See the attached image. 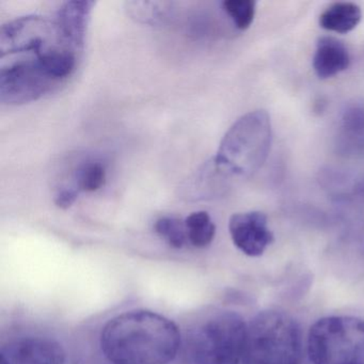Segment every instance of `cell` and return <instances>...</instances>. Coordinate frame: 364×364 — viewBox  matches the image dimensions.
<instances>
[{
  "instance_id": "3",
  "label": "cell",
  "mask_w": 364,
  "mask_h": 364,
  "mask_svg": "<svg viewBox=\"0 0 364 364\" xmlns=\"http://www.w3.org/2000/svg\"><path fill=\"white\" fill-rule=\"evenodd\" d=\"M272 139L269 114L265 110H253L230 127L213 161L232 178H249L265 164Z\"/></svg>"
},
{
  "instance_id": "4",
  "label": "cell",
  "mask_w": 364,
  "mask_h": 364,
  "mask_svg": "<svg viewBox=\"0 0 364 364\" xmlns=\"http://www.w3.org/2000/svg\"><path fill=\"white\" fill-rule=\"evenodd\" d=\"M308 353L313 364H364V319H319L309 332Z\"/></svg>"
},
{
  "instance_id": "11",
  "label": "cell",
  "mask_w": 364,
  "mask_h": 364,
  "mask_svg": "<svg viewBox=\"0 0 364 364\" xmlns=\"http://www.w3.org/2000/svg\"><path fill=\"white\" fill-rule=\"evenodd\" d=\"M361 18L359 6L349 1H338L323 10L319 16V25L331 33H347L359 25Z\"/></svg>"
},
{
  "instance_id": "1",
  "label": "cell",
  "mask_w": 364,
  "mask_h": 364,
  "mask_svg": "<svg viewBox=\"0 0 364 364\" xmlns=\"http://www.w3.org/2000/svg\"><path fill=\"white\" fill-rule=\"evenodd\" d=\"M181 333L167 317L148 310L110 319L101 333V348L112 364H168L178 355Z\"/></svg>"
},
{
  "instance_id": "14",
  "label": "cell",
  "mask_w": 364,
  "mask_h": 364,
  "mask_svg": "<svg viewBox=\"0 0 364 364\" xmlns=\"http://www.w3.org/2000/svg\"><path fill=\"white\" fill-rule=\"evenodd\" d=\"M154 230L173 248H183L188 240L185 221L176 217L165 216L157 219Z\"/></svg>"
},
{
  "instance_id": "17",
  "label": "cell",
  "mask_w": 364,
  "mask_h": 364,
  "mask_svg": "<svg viewBox=\"0 0 364 364\" xmlns=\"http://www.w3.org/2000/svg\"><path fill=\"white\" fill-rule=\"evenodd\" d=\"M0 364H8L7 362H6V360L5 359H3V358H1V363Z\"/></svg>"
},
{
  "instance_id": "15",
  "label": "cell",
  "mask_w": 364,
  "mask_h": 364,
  "mask_svg": "<svg viewBox=\"0 0 364 364\" xmlns=\"http://www.w3.org/2000/svg\"><path fill=\"white\" fill-rule=\"evenodd\" d=\"M223 8L236 28L246 31L255 20L257 4L253 0H225Z\"/></svg>"
},
{
  "instance_id": "12",
  "label": "cell",
  "mask_w": 364,
  "mask_h": 364,
  "mask_svg": "<svg viewBox=\"0 0 364 364\" xmlns=\"http://www.w3.org/2000/svg\"><path fill=\"white\" fill-rule=\"evenodd\" d=\"M184 221L188 242L193 247L205 248L214 240L216 225L208 212L199 210L191 213Z\"/></svg>"
},
{
  "instance_id": "8",
  "label": "cell",
  "mask_w": 364,
  "mask_h": 364,
  "mask_svg": "<svg viewBox=\"0 0 364 364\" xmlns=\"http://www.w3.org/2000/svg\"><path fill=\"white\" fill-rule=\"evenodd\" d=\"M336 148L338 154L346 157L364 155V104H348L341 114Z\"/></svg>"
},
{
  "instance_id": "16",
  "label": "cell",
  "mask_w": 364,
  "mask_h": 364,
  "mask_svg": "<svg viewBox=\"0 0 364 364\" xmlns=\"http://www.w3.org/2000/svg\"><path fill=\"white\" fill-rule=\"evenodd\" d=\"M78 193L80 191L77 189L74 188H63L56 193L55 196V204L58 206L59 208L63 210H68L71 208L76 200L78 198Z\"/></svg>"
},
{
  "instance_id": "9",
  "label": "cell",
  "mask_w": 364,
  "mask_h": 364,
  "mask_svg": "<svg viewBox=\"0 0 364 364\" xmlns=\"http://www.w3.org/2000/svg\"><path fill=\"white\" fill-rule=\"evenodd\" d=\"M350 56L340 40L323 37L318 40L313 57V69L321 80L334 77L348 69Z\"/></svg>"
},
{
  "instance_id": "5",
  "label": "cell",
  "mask_w": 364,
  "mask_h": 364,
  "mask_svg": "<svg viewBox=\"0 0 364 364\" xmlns=\"http://www.w3.org/2000/svg\"><path fill=\"white\" fill-rule=\"evenodd\" d=\"M247 326L232 311L216 313L193 334L189 355L193 364H240L244 355Z\"/></svg>"
},
{
  "instance_id": "13",
  "label": "cell",
  "mask_w": 364,
  "mask_h": 364,
  "mask_svg": "<svg viewBox=\"0 0 364 364\" xmlns=\"http://www.w3.org/2000/svg\"><path fill=\"white\" fill-rule=\"evenodd\" d=\"M75 187L78 191L95 193L105 186L107 171L105 166L99 161H87L78 166L74 173Z\"/></svg>"
},
{
  "instance_id": "10",
  "label": "cell",
  "mask_w": 364,
  "mask_h": 364,
  "mask_svg": "<svg viewBox=\"0 0 364 364\" xmlns=\"http://www.w3.org/2000/svg\"><path fill=\"white\" fill-rule=\"evenodd\" d=\"M230 176L227 172L210 161L197 172L187 186L188 195L195 199H212L223 196L230 186Z\"/></svg>"
},
{
  "instance_id": "7",
  "label": "cell",
  "mask_w": 364,
  "mask_h": 364,
  "mask_svg": "<svg viewBox=\"0 0 364 364\" xmlns=\"http://www.w3.org/2000/svg\"><path fill=\"white\" fill-rule=\"evenodd\" d=\"M8 364H65V353L52 338L28 336L8 345L1 350Z\"/></svg>"
},
{
  "instance_id": "2",
  "label": "cell",
  "mask_w": 364,
  "mask_h": 364,
  "mask_svg": "<svg viewBox=\"0 0 364 364\" xmlns=\"http://www.w3.org/2000/svg\"><path fill=\"white\" fill-rule=\"evenodd\" d=\"M302 358L301 328L291 315L263 311L247 326L242 364H301Z\"/></svg>"
},
{
  "instance_id": "6",
  "label": "cell",
  "mask_w": 364,
  "mask_h": 364,
  "mask_svg": "<svg viewBox=\"0 0 364 364\" xmlns=\"http://www.w3.org/2000/svg\"><path fill=\"white\" fill-rule=\"evenodd\" d=\"M232 242L248 257H259L274 242L267 217L261 212L237 213L229 221Z\"/></svg>"
}]
</instances>
